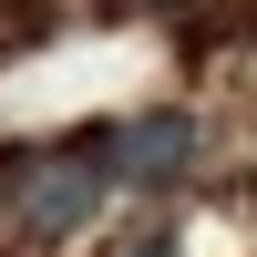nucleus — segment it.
Here are the masks:
<instances>
[{
  "instance_id": "f257e3e1",
  "label": "nucleus",
  "mask_w": 257,
  "mask_h": 257,
  "mask_svg": "<svg viewBox=\"0 0 257 257\" xmlns=\"http://www.w3.org/2000/svg\"><path fill=\"white\" fill-rule=\"evenodd\" d=\"M103 155L93 144H62V155H21L11 175H0V196H11V216L31 226V237H72V226H93L103 206Z\"/></svg>"
},
{
  "instance_id": "f03ea898",
  "label": "nucleus",
  "mask_w": 257,
  "mask_h": 257,
  "mask_svg": "<svg viewBox=\"0 0 257 257\" xmlns=\"http://www.w3.org/2000/svg\"><path fill=\"white\" fill-rule=\"evenodd\" d=\"M93 155H103V175L165 185V175H185V165H196V113H175V103H155V113H123L113 134L93 144Z\"/></svg>"
}]
</instances>
